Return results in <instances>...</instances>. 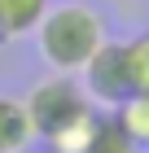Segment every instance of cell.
I'll return each mask as SVG.
<instances>
[{
	"instance_id": "1",
	"label": "cell",
	"mask_w": 149,
	"mask_h": 153,
	"mask_svg": "<svg viewBox=\"0 0 149 153\" xmlns=\"http://www.w3.org/2000/svg\"><path fill=\"white\" fill-rule=\"evenodd\" d=\"M35 39H40L44 61L57 74H75L105 44V26H101V13L92 4L70 0V4H57V9L44 13V22L35 26Z\"/></svg>"
},
{
	"instance_id": "2",
	"label": "cell",
	"mask_w": 149,
	"mask_h": 153,
	"mask_svg": "<svg viewBox=\"0 0 149 153\" xmlns=\"http://www.w3.org/2000/svg\"><path fill=\"white\" fill-rule=\"evenodd\" d=\"M83 92H88L92 105H105L114 109L123 96H132V74H127V53H123V39H105L88 61H83Z\"/></svg>"
},
{
	"instance_id": "3",
	"label": "cell",
	"mask_w": 149,
	"mask_h": 153,
	"mask_svg": "<svg viewBox=\"0 0 149 153\" xmlns=\"http://www.w3.org/2000/svg\"><path fill=\"white\" fill-rule=\"evenodd\" d=\"M31 144H35V131L26 118V105L13 96H0V153H26Z\"/></svg>"
},
{
	"instance_id": "4",
	"label": "cell",
	"mask_w": 149,
	"mask_h": 153,
	"mask_svg": "<svg viewBox=\"0 0 149 153\" xmlns=\"http://www.w3.org/2000/svg\"><path fill=\"white\" fill-rule=\"evenodd\" d=\"M44 13H48V0H0V39L35 35Z\"/></svg>"
},
{
	"instance_id": "5",
	"label": "cell",
	"mask_w": 149,
	"mask_h": 153,
	"mask_svg": "<svg viewBox=\"0 0 149 153\" xmlns=\"http://www.w3.org/2000/svg\"><path fill=\"white\" fill-rule=\"evenodd\" d=\"M110 118H114V123L140 144V149H149V92H132V96H123V101L110 109Z\"/></svg>"
},
{
	"instance_id": "6",
	"label": "cell",
	"mask_w": 149,
	"mask_h": 153,
	"mask_svg": "<svg viewBox=\"0 0 149 153\" xmlns=\"http://www.w3.org/2000/svg\"><path fill=\"white\" fill-rule=\"evenodd\" d=\"M83 153H145L123 127H118L114 118H97V131H92V140Z\"/></svg>"
},
{
	"instance_id": "7",
	"label": "cell",
	"mask_w": 149,
	"mask_h": 153,
	"mask_svg": "<svg viewBox=\"0 0 149 153\" xmlns=\"http://www.w3.org/2000/svg\"><path fill=\"white\" fill-rule=\"evenodd\" d=\"M127 53V74H132V92H149V31L123 39Z\"/></svg>"
}]
</instances>
